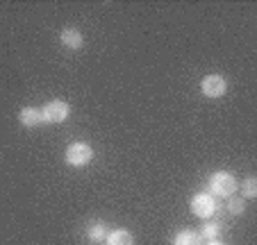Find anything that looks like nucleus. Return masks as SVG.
Returning a JSON list of instances; mask_svg holds the SVG:
<instances>
[{"mask_svg": "<svg viewBox=\"0 0 257 245\" xmlns=\"http://www.w3.org/2000/svg\"><path fill=\"white\" fill-rule=\"evenodd\" d=\"M91 159H93V148L89 143H84V141L71 143L66 148V152H64V161H66L71 168H82Z\"/></svg>", "mask_w": 257, "mask_h": 245, "instance_id": "nucleus-1", "label": "nucleus"}, {"mask_svg": "<svg viewBox=\"0 0 257 245\" xmlns=\"http://www.w3.org/2000/svg\"><path fill=\"white\" fill-rule=\"evenodd\" d=\"M209 191H212V195L230 197L237 191V179H234V175L225 173V170H218L209 177Z\"/></svg>", "mask_w": 257, "mask_h": 245, "instance_id": "nucleus-2", "label": "nucleus"}, {"mask_svg": "<svg viewBox=\"0 0 257 245\" xmlns=\"http://www.w3.org/2000/svg\"><path fill=\"white\" fill-rule=\"evenodd\" d=\"M189 209H191V213L198 218H212L214 211H216V200H214L212 193L200 191L189 200Z\"/></svg>", "mask_w": 257, "mask_h": 245, "instance_id": "nucleus-3", "label": "nucleus"}, {"mask_svg": "<svg viewBox=\"0 0 257 245\" xmlns=\"http://www.w3.org/2000/svg\"><path fill=\"white\" fill-rule=\"evenodd\" d=\"M68 114H71L68 102L50 100V102H46L44 109H41V120H44V123H64V120L68 118Z\"/></svg>", "mask_w": 257, "mask_h": 245, "instance_id": "nucleus-4", "label": "nucleus"}, {"mask_svg": "<svg viewBox=\"0 0 257 245\" xmlns=\"http://www.w3.org/2000/svg\"><path fill=\"white\" fill-rule=\"evenodd\" d=\"M228 89L223 75H207L203 77V84H200V91H203L205 98H221Z\"/></svg>", "mask_w": 257, "mask_h": 245, "instance_id": "nucleus-5", "label": "nucleus"}, {"mask_svg": "<svg viewBox=\"0 0 257 245\" xmlns=\"http://www.w3.org/2000/svg\"><path fill=\"white\" fill-rule=\"evenodd\" d=\"M59 41H62V46H66V48L78 50V48H82L84 39H82V34H80L75 28H64L62 34H59Z\"/></svg>", "mask_w": 257, "mask_h": 245, "instance_id": "nucleus-6", "label": "nucleus"}, {"mask_svg": "<svg viewBox=\"0 0 257 245\" xmlns=\"http://www.w3.org/2000/svg\"><path fill=\"white\" fill-rule=\"evenodd\" d=\"M19 120H21V125H25V127H37L39 123H44L41 120V111L37 107H23L19 114Z\"/></svg>", "mask_w": 257, "mask_h": 245, "instance_id": "nucleus-7", "label": "nucleus"}, {"mask_svg": "<svg viewBox=\"0 0 257 245\" xmlns=\"http://www.w3.org/2000/svg\"><path fill=\"white\" fill-rule=\"evenodd\" d=\"M173 245H203V236H200V231L182 229V231H178V234H175Z\"/></svg>", "mask_w": 257, "mask_h": 245, "instance_id": "nucleus-8", "label": "nucleus"}, {"mask_svg": "<svg viewBox=\"0 0 257 245\" xmlns=\"http://www.w3.org/2000/svg\"><path fill=\"white\" fill-rule=\"evenodd\" d=\"M105 245H135V238H132V234L125 229H114L107 234Z\"/></svg>", "mask_w": 257, "mask_h": 245, "instance_id": "nucleus-9", "label": "nucleus"}, {"mask_svg": "<svg viewBox=\"0 0 257 245\" xmlns=\"http://www.w3.org/2000/svg\"><path fill=\"white\" fill-rule=\"evenodd\" d=\"M107 234H109V231H107L105 222H93V225L89 227V231H87V236H89L91 243H105Z\"/></svg>", "mask_w": 257, "mask_h": 245, "instance_id": "nucleus-10", "label": "nucleus"}, {"mask_svg": "<svg viewBox=\"0 0 257 245\" xmlns=\"http://www.w3.org/2000/svg\"><path fill=\"white\" fill-rule=\"evenodd\" d=\"M241 195H243V200H250V197L257 195V182H255V177L243 179V184H241Z\"/></svg>", "mask_w": 257, "mask_h": 245, "instance_id": "nucleus-11", "label": "nucleus"}, {"mask_svg": "<svg viewBox=\"0 0 257 245\" xmlns=\"http://www.w3.org/2000/svg\"><path fill=\"white\" fill-rule=\"evenodd\" d=\"M218 234H221V222H207V225H203V231H200V236L209 240H216Z\"/></svg>", "mask_w": 257, "mask_h": 245, "instance_id": "nucleus-12", "label": "nucleus"}, {"mask_svg": "<svg viewBox=\"0 0 257 245\" xmlns=\"http://www.w3.org/2000/svg\"><path fill=\"white\" fill-rule=\"evenodd\" d=\"M228 209H230V213H243V209H246V202H243V197H234V195H230L228 197Z\"/></svg>", "mask_w": 257, "mask_h": 245, "instance_id": "nucleus-13", "label": "nucleus"}, {"mask_svg": "<svg viewBox=\"0 0 257 245\" xmlns=\"http://www.w3.org/2000/svg\"><path fill=\"white\" fill-rule=\"evenodd\" d=\"M207 245H223V243H218V240H209Z\"/></svg>", "mask_w": 257, "mask_h": 245, "instance_id": "nucleus-14", "label": "nucleus"}]
</instances>
